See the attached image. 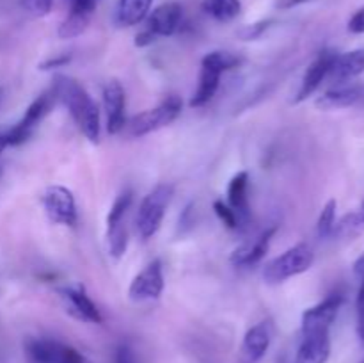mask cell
I'll return each mask as SVG.
<instances>
[{"mask_svg": "<svg viewBox=\"0 0 364 363\" xmlns=\"http://www.w3.org/2000/svg\"><path fill=\"white\" fill-rule=\"evenodd\" d=\"M181 18H183V7L178 2H167L156 7L148 16V27L146 31L151 32L155 38H166L173 36L180 28Z\"/></svg>", "mask_w": 364, "mask_h": 363, "instance_id": "cell-13", "label": "cell"}, {"mask_svg": "<svg viewBox=\"0 0 364 363\" xmlns=\"http://www.w3.org/2000/svg\"><path fill=\"white\" fill-rule=\"evenodd\" d=\"M59 294L60 298H63L64 306H66V312L70 313V315H73L75 319L92 324H100L103 320L98 306H96L95 302H92V299L87 295L84 285H70V287L60 288Z\"/></svg>", "mask_w": 364, "mask_h": 363, "instance_id": "cell-9", "label": "cell"}, {"mask_svg": "<svg viewBox=\"0 0 364 363\" xmlns=\"http://www.w3.org/2000/svg\"><path fill=\"white\" fill-rule=\"evenodd\" d=\"M354 273H355V276L358 278H364V253L361 256H359L358 260H355V263H354Z\"/></svg>", "mask_w": 364, "mask_h": 363, "instance_id": "cell-39", "label": "cell"}, {"mask_svg": "<svg viewBox=\"0 0 364 363\" xmlns=\"http://www.w3.org/2000/svg\"><path fill=\"white\" fill-rule=\"evenodd\" d=\"M361 73H364V48H358L345 53H334L327 78L334 85H340L348 84Z\"/></svg>", "mask_w": 364, "mask_h": 363, "instance_id": "cell-12", "label": "cell"}, {"mask_svg": "<svg viewBox=\"0 0 364 363\" xmlns=\"http://www.w3.org/2000/svg\"><path fill=\"white\" fill-rule=\"evenodd\" d=\"M164 292V270L160 260H153L149 262L137 276L132 281L130 288H128V295L132 301L142 302V301H153L159 299Z\"/></svg>", "mask_w": 364, "mask_h": 363, "instance_id": "cell-8", "label": "cell"}, {"mask_svg": "<svg viewBox=\"0 0 364 363\" xmlns=\"http://www.w3.org/2000/svg\"><path fill=\"white\" fill-rule=\"evenodd\" d=\"M0 102H2V89H0Z\"/></svg>", "mask_w": 364, "mask_h": 363, "instance_id": "cell-43", "label": "cell"}, {"mask_svg": "<svg viewBox=\"0 0 364 363\" xmlns=\"http://www.w3.org/2000/svg\"><path fill=\"white\" fill-rule=\"evenodd\" d=\"M70 4V11H77V13L91 14L95 13L96 6H98V0H68Z\"/></svg>", "mask_w": 364, "mask_h": 363, "instance_id": "cell-32", "label": "cell"}, {"mask_svg": "<svg viewBox=\"0 0 364 363\" xmlns=\"http://www.w3.org/2000/svg\"><path fill=\"white\" fill-rule=\"evenodd\" d=\"M130 205H132V191L130 189H127V191H123L119 196H117L114 205L110 206L109 217H107V226H112V224L119 223V221H124V216H127Z\"/></svg>", "mask_w": 364, "mask_h": 363, "instance_id": "cell-28", "label": "cell"}, {"mask_svg": "<svg viewBox=\"0 0 364 363\" xmlns=\"http://www.w3.org/2000/svg\"><path fill=\"white\" fill-rule=\"evenodd\" d=\"M0 174H2V167H0Z\"/></svg>", "mask_w": 364, "mask_h": 363, "instance_id": "cell-44", "label": "cell"}, {"mask_svg": "<svg viewBox=\"0 0 364 363\" xmlns=\"http://www.w3.org/2000/svg\"><path fill=\"white\" fill-rule=\"evenodd\" d=\"M43 206L53 224L63 226H77L78 214L75 196L70 189L63 185H52L43 192Z\"/></svg>", "mask_w": 364, "mask_h": 363, "instance_id": "cell-5", "label": "cell"}, {"mask_svg": "<svg viewBox=\"0 0 364 363\" xmlns=\"http://www.w3.org/2000/svg\"><path fill=\"white\" fill-rule=\"evenodd\" d=\"M364 98L363 84H340L331 88L316 100V107L320 110H340L355 105Z\"/></svg>", "mask_w": 364, "mask_h": 363, "instance_id": "cell-14", "label": "cell"}, {"mask_svg": "<svg viewBox=\"0 0 364 363\" xmlns=\"http://www.w3.org/2000/svg\"><path fill=\"white\" fill-rule=\"evenodd\" d=\"M302 2H306V0H283V2H279V7H294Z\"/></svg>", "mask_w": 364, "mask_h": 363, "instance_id": "cell-40", "label": "cell"}, {"mask_svg": "<svg viewBox=\"0 0 364 363\" xmlns=\"http://www.w3.org/2000/svg\"><path fill=\"white\" fill-rule=\"evenodd\" d=\"M220 77L223 71L217 68L208 66V64H201V75H199V84L196 93L191 98V107H203L215 96L217 89H219Z\"/></svg>", "mask_w": 364, "mask_h": 363, "instance_id": "cell-19", "label": "cell"}, {"mask_svg": "<svg viewBox=\"0 0 364 363\" xmlns=\"http://www.w3.org/2000/svg\"><path fill=\"white\" fill-rule=\"evenodd\" d=\"M334 53L336 52L323 50V52H320V56L316 57L311 64H309L308 70H306V73H304V77H302L301 89H299L295 102H302V100L309 98V96H311L313 93H315L316 89L322 85V82L327 78V73H329V68H331V63H333V59H334Z\"/></svg>", "mask_w": 364, "mask_h": 363, "instance_id": "cell-16", "label": "cell"}, {"mask_svg": "<svg viewBox=\"0 0 364 363\" xmlns=\"http://www.w3.org/2000/svg\"><path fill=\"white\" fill-rule=\"evenodd\" d=\"M153 0H117L116 23L119 27L139 25L149 14Z\"/></svg>", "mask_w": 364, "mask_h": 363, "instance_id": "cell-20", "label": "cell"}, {"mask_svg": "<svg viewBox=\"0 0 364 363\" xmlns=\"http://www.w3.org/2000/svg\"><path fill=\"white\" fill-rule=\"evenodd\" d=\"M20 6L32 16L43 18L52 11L53 0H20Z\"/></svg>", "mask_w": 364, "mask_h": 363, "instance_id": "cell-30", "label": "cell"}, {"mask_svg": "<svg viewBox=\"0 0 364 363\" xmlns=\"http://www.w3.org/2000/svg\"><path fill=\"white\" fill-rule=\"evenodd\" d=\"M247 185V171H240L238 174H235L233 180L230 182V187H228V205L237 212V216L240 217V223H245L249 219Z\"/></svg>", "mask_w": 364, "mask_h": 363, "instance_id": "cell-18", "label": "cell"}, {"mask_svg": "<svg viewBox=\"0 0 364 363\" xmlns=\"http://www.w3.org/2000/svg\"><path fill=\"white\" fill-rule=\"evenodd\" d=\"M274 233H276V228H269V230L259 233L252 241H247L238 246L233 251V255H231V263L237 267H249L258 263L267 255V251H269V246Z\"/></svg>", "mask_w": 364, "mask_h": 363, "instance_id": "cell-17", "label": "cell"}, {"mask_svg": "<svg viewBox=\"0 0 364 363\" xmlns=\"http://www.w3.org/2000/svg\"><path fill=\"white\" fill-rule=\"evenodd\" d=\"M348 31L352 34H364V7L352 14V18L348 20Z\"/></svg>", "mask_w": 364, "mask_h": 363, "instance_id": "cell-34", "label": "cell"}, {"mask_svg": "<svg viewBox=\"0 0 364 363\" xmlns=\"http://www.w3.org/2000/svg\"><path fill=\"white\" fill-rule=\"evenodd\" d=\"M341 305H343V295L331 294L318 305L306 310L304 315H302V335L329 331L336 320Z\"/></svg>", "mask_w": 364, "mask_h": 363, "instance_id": "cell-7", "label": "cell"}, {"mask_svg": "<svg viewBox=\"0 0 364 363\" xmlns=\"http://www.w3.org/2000/svg\"><path fill=\"white\" fill-rule=\"evenodd\" d=\"M267 27H269V21H259V23H255V25H249V27H245L244 31L240 32V36L244 39H256L258 36H262V32L265 31Z\"/></svg>", "mask_w": 364, "mask_h": 363, "instance_id": "cell-35", "label": "cell"}, {"mask_svg": "<svg viewBox=\"0 0 364 363\" xmlns=\"http://www.w3.org/2000/svg\"><path fill=\"white\" fill-rule=\"evenodd\" d=\"M55 95L53 91H46L43 95H39L31 105L25 110L23 117L18 121L14 127L9 128V146H18L23 144L28 137L32 135V132L36 130L39 123L43 121V117L50 112L53 102H55Z\"/></svg>", "mask_w": 364, "mask_h": 363, "instance_id": "cell-6", "label": "cell"}, {"mask_svg": "<svg viewBox=\"0 0 364 363\" xmlns=\"http://www.w3.org/2000/svg\"><path fill=\"white\" fill-rule=\"evenodd\" d=\"M270 342H272V326H270V322L263 320V322L249 327L244 340H242L238 363H258L269 351Z\"/></svg>", "mask_w": 364, "mask_h": 363, "instance_id": "cell-10", "label": "cell"}, {"mask_svg": "<svg viewBox=\"0 0 364 363\" xmlns=\"http://www.w3.org/2000/svg\"><path fill=\"white\" fill-rule=\"evenodd\" d=\"M203 11L217 21H231L240 14V0H203Z\"/></svg>", "mask_w": 364, "mask_h": 363, "instance_id": "cell-21", "label": "cell"}, {"mask_svg": "<svg viewBox=\"0 0 364 363\" xmlns=\"http://www.w3.org/2000/svg\"><path fill=\"white\" fill-rule=\"evenodd\" d=\"M315 253L308 244H297L270 260L263 269V280L269 285H279L290 278L306 273L313 265Z\"/></svg>", "mask_w": 364, "mask_h": 363, "instance_id": "cell-2", "label": "cell"}, {"mask_svg": "<svg viewBox=\"0 0 364 363\" xmlns=\"http://www.w3.org/2000/svg\"><path fill=\"white\" fill-rule=\"evenodd\" d=\"M355 306H358V335L364 344V278L361 280V288H359Z\"/></svg>", "mask_w": 364, "mask_h": 363, "instance_id": "cell-31", "label": "cell"}, {"mask_svg": "<svg viewBox=\"0 0 364 363\" xmlns=\"http://www.w3.org/2000/svg\"><path fill=\"white\" fill-rule=\"evenodd\" d=\"M277 363H291V362L288 359V356H281V358L277 359Z\"/></svg>", "mask_w": 364, "mask_h": 363, "instance_id": "cell-42", "label": "cell"}, {"mask_svg": "<svg viewBox=\"0 0 364 363\" xmlns=\"http://www.w3.org/2000/svg\"><path fill=\"white\" fill-rule=\"evenodd\" d=\"M181 112V100L178 96H169L166 102L160 103L155 109L144 110V112L137 114L130 120L128 123V132L134 137H142V135H148L151 132L160 130V128L167 127V125L173 123Z\"/></svg>", "mask_w": 364, "mask_h": 363, "instance_id": "cell-4", "label": "cell"}, {"mask_svg": "<svg viewBox=\"0 0 364 363\" xmlns=\"http://www.w3.org/2000/svg\"><path fill=\"white\" fill-rule=\"evenodd\" d=\"M9 146V128L0 127V153Z\"/></svg>", "mask_w": 364, "mask_h": 363, "instance_id": "cell-38", "label": "cell"}, {"mask_svg": "<svg viewBox=\"0 0 364 363\" xmlns=\"http://www.w3.org/2000/svg\"><path fill=\"white\" fill-rule=\"evenodd\" d=\"M25 363H50L46 338H27L23 344Z\"/></svg>", "mask_w": 364, "mask_h": 363, "instance_id": "cell-25", "label": "cell"}, {"mask_svg": "<svg viewBox=\"0 0 364 363\" xmlns=\"http://www.w3.org/2000/svg\"><path fill=\"white\" fill-rule=\"evenodd\" d=\"M114 363H137L135 352L132 351L130 345L121 344L119 347L116 349V354H114Z\"/></svg>", "mask_w": 364, "mask_h": 363, "instance_id": "cell-33", "label": "cell"}, {"mask_svg": "<svg viewBox=\"0 0 364 363\" xmlns=\"http://www.w3.org/2000/svg\"><path fill=\"white\" fill-rule=\"evenodd\" d=\"M70 60H71V56H68V53H64V56L52 57V59H46L45 63L39 64V70H53V68H63V66H66Z\"/></svg>", "mask_w": 364, "mask_h": 363, "instance_id": "cell-36", "label": "cell"}, {"mask_svg": "<svg viewBox=\"0 0 364 363\" xmlns=\"http://www.w3.org/2000/svg\"><path fill=\"white\" fill-rule=\"evenodd\" d=\"M240 63V57H237L231 52H224V50H215V52L206 53L201 60V64H208V66L217 68V70L223 71V73L228 70H233V68H237Z\"/></svg>", "mask_w": 364, "mask_h": 363, "instance_id": "cell-26", "label": "cell"}, {"mask_svg": "<svg viewBox=\"0 0 364 363\" xmlns=\"http://www.w3.org/2000/svg\"><path fill=\"white\" fill-rule=\"evenodd\" d=\"M355 212H358V216L361 217V221L364 223V201L361 203V206H359V209H355Z\"/></svg>", "mask_w": 364, "mask_h": 363, "instance_id": "cell-41", "label": "cell"}, {"mask_svg": "<svg viewBox=\"0 0 364 363\" xmlns=\"http://www.w3.org/2000/svg\"><path fill=\"white\" fill-rule=\"evenodd\" d=\"M91 21V14L77 13V11H68V16L64 18L63 23L59 25V38L71 39L80 36L87 28Z\"/></svg>", "mask_w": 364, "mask_h": 363, "instance_id": "cell-22", "label": "cell"}, {"mask_svg": "<svg viewBox=\"0 0 364 363\" xmlns=\"http://www.w3.org/2000/svg\"><path fill=\"white\" fill-rule=\"evenodd\" d=\"M107 238H109V251L114 258H121L128 248V228L124 221L107 226Z\"/></svg>", "mask_w": 364, "mask_h": 363, "instance_id": "cell-24", "label": "cell"}, {"mask_svg": "<svg viewBox=\"0 0 364 363\" xmlns=\"http://www.w3.org/2000/svg\"><path fill=\"white\" fill-rule=\"evenodd\" d=\"M53 95L70 110L82 134L91 142L100 141V110L89 93L75 78L57 75L53 78Z\"/></svg>", "mask_w": 364, "mask_h": 363, "instance_id": "cell-1", "label": "cell"}, {"mask_svg": "<svg viewBox=\"0 0 364 363\" xmlns=\"http://www.w3.org/2000/svg\"><path fill=\"white\" fill-rule=\"evenodd\" d=\"M213 210H215V214L219 216V219L223 221L224 224H226L230 230H238L240 228V217L237 216V212H235L233 209H231L228 203L220 201V199H217L215 203H213Z\"/></svg>", "mask_w": 364, "mask_h": 363, "instance_id": "cell-29", "label": "cell"}, {"mask_svg": "<svg viewBox=\"0 0 364 363\" xmlns=\"http://www.w3.org/2000/svg\"><path fill=\"white\" fill-rule=\"evenodd\" d=\"M336 199H329V201L323 205L318 217V223H316V231H318L320 238H327L333 235L334 224H336Z\"/></svg>", "mask_w": 364, "mask_h": 363, "instance_id": "cell-27", "label": "cell"}, {"mask_svg": "<svg viewBox=\"0 0 364 363\" xmlns=\"http://www.w3.org/2000/svg\"><path fill=\"white\" fill-rule=\"evenodd\" d=\"M46 349H48L50 363H85L84 356L71 345L46 338Z\"/></svg>", "mask_w": 364, "mask_h": 363, "instance_id": "cell-23", "label": "cell"}, {"mask_svg": "<svg viewBox=\"0 0 364 363\" xmlns=\"http://www.w3.org/2000/svg\"><path fill=\"white\" fill-rule=\"evenodd\" d=\"M331 356L329 331L302 335L294 363H327Z\"/></svg>", "mask_w": 364, "mask_h": 363, "instance_id": "cell-15", "label": "cell"}, {"mask_svg": "<svg viewBox=\"0 0 364 363\" xmlns=\"http://www.w3.org/2000/svg\"><path fill=\"white\" fill-rule=\"evenodd\" d=\"M103 107L107 112V130L109 134H119L127 125L124 109H127V96L123 85L117 80L107 82L103 88Z\"/></svg>", "mask_w": 364, "mask_h": 363, "instance_id": "cell-11", "label": "cell"}, {"mask_svg": "<svg viewBox=\"0 0 364 363\" xmlns=\"http://www.w3.org/2000/svg\"><path fill=\"white\" fill-rule=\"evenodd\" d=\"M155 36L151 34V32H148L144 28V31L141 32V34H137V38H135V45L137 46H146V45H151L153 41H155Z\"/></svg>", "mask_w": 364, "mask_h": 363, "instance_id": "cell-37", "label": "cell"}, {"mask_svg": "<svg viewBox=\"0 0 364 363\" xmlns=\"http://www.w3.org/2000/svg\"><path fill=\"white\" fill-rule=\"evenodd\" d=\"M174 187L171 184H159L151 192L144 196L139 206L135 224L142 238H149L160 230L162 221L166 217V210L173 199Z\"/></svg>", "mask_w": 364, "mask_h": 363, "instance_id": "cell-3", "label": "cell"}]
</instances>
